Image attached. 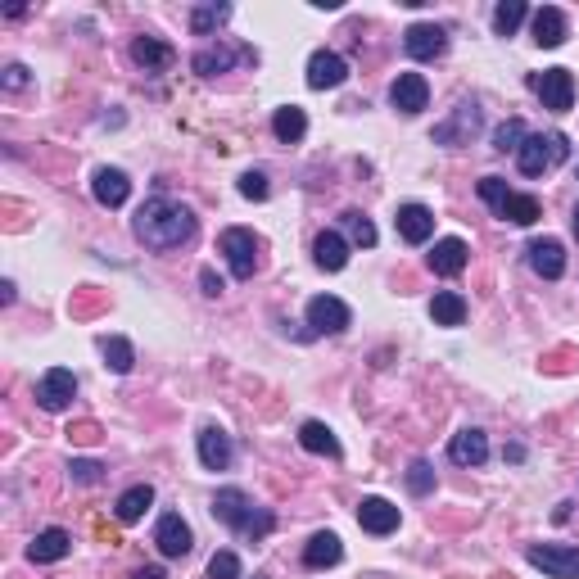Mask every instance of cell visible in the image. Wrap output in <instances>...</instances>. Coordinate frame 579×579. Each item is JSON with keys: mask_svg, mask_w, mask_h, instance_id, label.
Returning <instances> with one entry per match:
<instances>
[{"mask_svg": "<svg viewBox=\"0 0 579 579\" xmlns=\"http://www.w3.org/2000/svg\"><path fill=\"white\" fill-rule=\"evenodd\" d=\"M349 322H353V313L344 299H335V295L308 299V326H313V335H340Z\"/></svg>", "mask_w": 579, "mask_h": 579, "instance_id": "7", "label": "cell"}, {"mask_svg": "<svg viewBox=\"0 0 579 579\" xmlns=\"http://www.w3.org/2000/svg\"><path fill=\"white\" fill-rule=\"evenodd\" d=\"M525 14L530 10H525L521 0H503V5H494V32L498 37H512V32L525 23Z\"/></svg>", "mask_w": 579, "mask_h": 579, "instance_id": "34", "label": "cell"}, {"mask_svg": "<svg viewBox=\"0 0 579 579\" xmlns=\"http://www.w3.org/2000/svg\"><path fill=\"white\" fill-rule=\"evenodd\" d=\"M344 77H349V64L335 50H313V59H308V86L313 91H335V86H344Z\"/></svg>", "mask_w": 579, "mask_h": 579, "instance_id": "13", "label": "cell"}, {"mask_svg": "<svg viewBox=\"0 0 579 579\" xmlns=\"http://www.w3.org/2000/svg\"><path fill=\"white\" fill-rule=\"evenodd\" d=\"M132 579H168V575H163L159 566H141V570H132Z\"/></svg>", "mask_w": 579, "mask_h": 579, "instance_id": "44", "label": "cell"}, {"mask_svg": "<svg viewBox=\"0 0 579 579\" xmlns=\"http://www.w3.org/2000/svg\"><path fill=\"white\" fill-rule=\"evenodd\" d=\"M209 579H240V557H236V552H213Z\"/></svg>", "mask_w": 579, "mask_h": 579, "instance_id": "38", "label": "cell"}, {"mask_svg": "<svg viewBox=\"0 0 579 579\" xmlns=\"http://www.w3.org/2000/svg\"><path fill=\"white\" fill-rule=\"evenodd\" d=\"M132 59L145 68V73H163V68L172 64V46H163V41H154V37H136Z\"/></svg>", "mask_w": 579, "mask_h": 579, "instance_id": "27", "label": "cell"}, {"mask_svg": "<svg viewBox=\"0 0 579 579\" xmlns=\"http://www.w3.org/2000/svg\"><path fill=\"white\" fill-rule=\"evenodd\" d=\"M299 444L317 457H340V439H335V430L322 426V421H304V426H299Z\"/></svg>", "mask_w": 579, "mask_h": 579, "instance_id": "25", "label": "cell"}, {"mask_svg": "<svg viewBox=\"0 0 579 579\" xmlns=\"http://www.w3.org/2000/svg\"><path fill=\"white\" fill-rule=\"evenodd\" d=\"M534 41H539L543 50H557L561 41H566V14H561L557 5L534 10Z\"/></svg>", "mask_w": 579, "mask_h": 579, "instance_id": "24", "label": "cell"}, {"mask_svg": "<svg viewBox=\"0 0 579 579\" xmlns=\"http://www.w3.org/2000/svg\"><path fill=\"white\" fill-rule=\"evenodd\" d=\"M340 557H344V543H340V534H331V530L313 534V539H308V548H304V566H313V570L340 566Z\"/></svg>", "mask_w": 579, "mask_h": 579, "instance_id": "23", "label": "cell"}, {"mask_svg": "<svg viewBox=\"0 0 579 579\" xmlns=\"http://www.w3.org/2000/svg\"><path fill=\"white\" fill-rule=\"evenodd\" d=\"M498 218H503V222H516V227H534V222H539V200H534V195H516V190H512V195H507V200L503 204H498Z\"/></svg>", "mask_w": 579, "mask_h": 579, "instance_id": "26", "label": "cell"}, {"mask_svg": "<svg viewBox=\"0 0 579 579\" xmlns=\"http://www.w3.org/2000/svg\"><path fill=\"white\" fill-rule=\"evenodd\" d=\"M213 516H218L222 525H231L236 534H245V539H263L276 525L272 512H258V507L249 503L245 489H218V494H213Z\"/></svg>", "mask_w": 579, "mask_h": 579, "instance_id": "2", "label": "cell"}, {"mask_svg": "<svg viewBox=\"0 0 579 579\" xmlns=\"http://www.w3.org/2000/svg\"><path fill=\"white\" fill-rule=\"evenodd\" d=\"M150 503H154V489L150 485H132L123 498H118L114 512H118V521H123V525H136L145 512H150Z\"/></svg>", "mask_w": 579, "mask_h": 579, "instance_id": "30", "label": "cell"}, {"mask_svg": "<svg viewBox=\"0 0 579 579\" xmlns=\"http://www.w3.org/2000/svg\"><path fill=\"white\" fill-rule=\"evenodd\" d=\"M466 263H471V249H466V240H457V236L435 240V249H430V267H435L439 276L466 272Z\"/></svg>", "mask_w": 579, "mask_h": 579, "instance_id": "20", "label": "cell"}, {"mask_svg": "<svg viewBox=\"0 0 579 579\" xmlns=\"http://www.w3.org/2000/svg\"><path fill=\"white\" fill-rule=\"evenodd\" d=\"M231 457H236V448H231V435L218 426H204L200 430V462L209 466V471H227Z\"/></svg>", "mask_w": 579, "mask_h": 579, "instance_id": "18", "label": "cell"}, {"mask_svg": "<svg viewBox=\"0 0 579 579\" xmlns=\"http://www.w3.org/2000/svg\"><path fill=\"white\" fill-rule=\"evenodd\" d=\"M408 489L417 498H426L430 489H435V471H430V462H412L408 466Z\"/></svg>", "mask_w": 579, "mask_h": 579, "instance_id": "37", "label": "cell"}, {"mask_svg": "<svg viewBox=\"0 0 579 579\" xmlns=\"http://www.w3.org/2000/svg\"><path fill=\"white\" fill-rule=\"evenodd\" d=\"M399 521H403V516H399V507H394L390 498L371 494V498H362V503H358V525L367 534H376V539H380V534H394V530H399Z\"/></svg>", "mask_w": 579, "mask_h": 579, "instance_id": "12", "label": "cell"}, {"mask_svg": "<svg viewBox=\"0 0 579 579\" xmlns=\"http://www.w3.org/2000/svg\"><path fill=\"white\" fill-rule=\"evenodd\" d=\"M73 394H77V376L68 367H50L46 376L37 380V403L46 412H64L68 403H73Z\"/></svg>", "mask_w": 579, "mask_h": 579, "instance_id": "8", "label": "cell"}, {"mask_svg": "<svg viewBox=\"0 0 579 579\" xmlns=\"http://www.w3.org/2000/svg\"><path fill=\"white\" fill-rule=\"evenodd\" d=\"M100 349H105L109 371H118V376H127V371L136 367V349H132V340H123V335H105Z\"/></svg>", "mask_w": 579, "mask_h": 579, "instance_id": "32", "label": "cell"}, {"mask_svg": "<svg viewBox=\"0 0 579 579\" xmlns=\"http://www.w3.org/2000/svg\"><path fill=\"white\" fill-rule=\"evenodd\" d=\"M530 91L543 100V109L552 114H566L575 105V77L570 68H543V73H530Z\"/></svg>", "mask_w": 579, "mask_h": 579, "instance_id": "5", "label": "cell"}, {"mask_svg": "<svg viewBox=\"0 0 579 579\" xmlns=\"http://www.w3.org/2000/svg\"><path fill=\"white\" fill-rule=\"evenodd\" d=\"M575 236H579V204H575Z\"/></svg>", "mask_w": 579, "mask_h": 579, "instance_id": "45", "label": "cell"}, {"mask_svg": "<svg viewBox=\"0 0 579 579\" xmlns=\"http://www.w3.org/2000/svg\"><path fill=\"white\" fill-rule=\"evenodd\" d=\"M390 105L399 109V114H421V109L430 105V82L421 73H399L390 86Z\"/></svg>", "mask_w": 579, "mask_h": 579, "instance_id": "9", "label": "cell"}, {"mask_svg": "<svg viewBox=\"0 0 579 579\" xmlns=\"http://www.w3.org/2000/svg\"><path fill=\"white\" fill-rule=\"evenodd\" d=\"M240 195H245V200H267V177L263 172H245V177H240Z\"/></svg>", "mask_w": 579, "mask_h": 579, "instance_id": "40", "label": "cell"}, {"mask_svg": "<svg viewBox=\"0 0 579 579\" xmlns=\"http://www.w3.org/2000/svg\"><path fill=\"white\" fill-rule=\"evenodd\" d=\"M448 457H453L457 466H485V457H489V439H485V430H457L453 435V444H448Z\"/></svg>", "mask_w": 579, "mask_h": 579, "instance_id": "19", "label": "cell"}, {"mask_svg": "<svg viewBox=\"0 0 579 579\" xmlns=\"http://www.w3.org/2000/svg\"><path fill=\"white\" fill-rule=\"evenodd\" d=\"M507 195H512V186H507L503 177H485V181H480V200H485L489 209H498Z\"/></svg>", "mask_w": 579, "mask_h": 579, "instance_id": "39", "label": "cell"}, {"mask_svg": "<svg viewBox=\"0 0 579 579\" xmlns=\"http://www.w3.org/2000/svg\"><path fill=\"white\" fill-rule=\"evenodd\" d=\"M5 86H10V91H23V86H28V68L10 64V68H5Z\"/></svg>", "mask_w": 579, "mask_h": 579, "instance_id": "43", "label": "cell"}, {"mask_svg": "<svg viewBox=\"0 0 579 579\" xmlns=\"http://www.w3.org/2000/svg\"><path fill=\"white\" fill-rule=\"evenodd\" d=\"M68 548H73V534L55 525V530H41L37 539L28 543V561H41V566H46V561H64Z\"/></svg>", "mask_w": 579, "mask_h": 579, "instance_id": "22", "label": "cell"}, {"mask_svg": "<svg viewBox=\"0 0 579 579\" xmlns=\"http://www.w3.org/2000/svg\"><path fill=\"white\" fill-rule=\"evenodd\" d=\"M344 231H349V240H353V245H362V249L376 245V227H371L362 213H344Z\"/></svg>", "mask_w": 579, "mask_h": 579, "instance_id": "36", "label": "cell"}, {"mask_svg": "<svg viewBox=\"0 0 579 579\" xmlns=\"http://www.w3.org/2000/svg\"><path fill=\"white\" fill-rule=\"evenodd\" d=\"M68 471H73L77 485H95L100 480V462H86V457H77V462H68Z\"/></svg>", "mask_w": 579, "mask_h": 579, "instance_id": "41", "label": "cell"}, {"mask_svg": "<svg viewBox=\"0 0 579 579\" xmlns=\"http://www.w3.org/2000/svg\"><path fill=\"white\" fill-rule=\"evenodd\" d=\"M227 19H231V5H195V10H190V32H195V37H209V32H218Z\"/></svg>", "mask_w": 579, "mask_h": 579, "instance_id": "33", "label": "cell"}, {"mask_svg": "<svg viewBox=\"0 0 579 579\" xmlns=\"http://www.w3.org/2000/svg\"><path fill=\"white\" fill-rule=\"evenodd\" d=\"M313 263L322 267V272H344V263H349V240H344L340 231H322V236L313 240Z\"/></svg>", "mask_w": 579, "mask_h": 579, "instance_id": "21", "label": "cell"}, {"mask_svg": "<svg viewBox=\"0 0 579 579\" xmlns=\"http://www.w3.org/2000/svg\"><path fill=\"white\" fill-rule=\"evenodd\" d=\"M570 154V141L561 132H534L525 136V145L516 150V163H521L525 177H543V172H552L557 163H566Z\"/></svg>", "mask_w": 579, "mask_h": 579, "instance_id": "3", "label": "cell"}, {"mask_svg": "<svg viewBox=\"0 0 579 579\" xmlns=\"http://www.w3.org/2000/svg\"><path fill=\"white\" fill-rule=\"evenodd\" d=\"M132 231H136V240H141L145 249L168 254V249H181L190 236H195V213H190L186 204L168 200V195H154V200L141 204Z\"/></svg>", "mask_w": 579, "mask_h": 579, "instance_id": "1", "label": "cell"}, {"mask_svg": "<svg viewBox=\"0 0 579 579\" xmlns=\"http://www.w3.org/2000/svg\"><path fill=\"white\" fill-rule=\"evenodd\" d=\"M403 50H408L412 59H439L448 50V32L439 28V23H412V28L403 32Z\"/></svg>", "mask_w": 579, "mask_h": 579, "instance_id": "11", "label": "cell"}, {"mask_svg": "<svg viewBox=\"0 0 579 579\" xmlns=\"http://www.w3.org/2000/svg\"><path fill=\"white\" fill-rule=\"evenodd\" d=\"M525 561L548 579H579V548H570V543H530Z\"/></svg>", "mask_w": 579, "mask_h": 579, "instance_id": "4", "label": "cell"}, {"mask_svg": "<svg viewBox=\"0 0 579 579\" xmlns=\"http://www.w3.org/2000/svg\"><path fill=\"white\" fill-rule=\"evenodd\" d=\"M200 285H204V295H209V299H218L222 290H227V285H222V276L213 272V267H204V272H200Z\"/></svg>", "mask_w": 579, "mask_h": 579, "instance_id": "42", "label": "cell"}, {"mask_svg": "<svg viewBox=\"0 0 579 579\" xmlns=\"http://www.w3.org/2000/svg\"><path fill=\"white\" fill-rule=\"evenodd\" d=\"M236 50H227V46H204V50H195V59H190V68L200 77H218V73H227L231 64H236Z\"/></svg>", "mask_w": 579, "mask_h": 579, "instance_id": "29", "label": "cell"}, {"mask_svg": "<svg viewBox=\"0 0 579 579\" xmlns=\"http://www.w3.org/2000/svg\"><path fill=\"white\" fill-rule=\"evenodd\" d=\"M91 195L105 209H123L127 195H132V181H127L123 168H95V181H91Z\"/></svg>", "mask_w": 579, "mask_h": 579, "instance_id": "14", "label": "cell"}, {"mask_svg": "<svg viewBox=\"0 0 579 579\" xmlns=\"http://www.w3.org/2000/svg\"><path fill=\"white\" fill-rule=\"evenodd\" d=\"M525 258H530V267L543 276V281H557L561 272H566V249H561V240H530V249H525Z\"/></svg>", "mask_w": 579, "mask_h": 579, "instance_id": "16", "label": "cell"}, {"mask_svg": "<svg viewBox=\"0 0 579 579\" xmlns=\"http://www.w3.org/2000/svg\"><path fill=\"white\" fill-rule=\"evenodd\" d=\"M154 543H159L163 557H186V552L195 548V534H190V525L181 521V512H168V516H159V525H154Z\"/></svg>", "mask_w": 579, "mask_h": 579, "instance_id": "10", "label": "cell"}, {"mask_svg": "<svg viewBox=\"0 0 579 579\" xmlns=\"http://www.w3.org/2000/svg\"><path fill=\"white\" fill-rule=\"evenodd\" d=\"M430 317H435V326H462L466 322V299L457 295V290H439V295L430 299Z\"/></svg>", "mask_w": 579, "mask_h": 579, "instance_id": "28", "label": "cell"}, {"mask_svg": "<svg viewBox=\"0 0 579 579\" xmlns=\"http://www.w3.org/2000/svg\"><path fill=\"white\" fill-rule=\"evenodd\" d=\"M521 145H525V123L521 118H507V123L494 132V150L507 154V150H521Z\"/></svg>", "mask_w": 579, "mask_h": 579, "instance_id": "35", "label": "cell"}, {"mask_svg": "<svg viewBox=\"0 0 579 579\" xmlns=\"http://www.w3.org/2000/svg\"><path fill=\"white\" fill-rule=\"evenodd\" d=\"M475 127H480V109H475L471 100H462V105L453 109V118H448V123H439V127H435V141H439V145H457V141H471V136H475Z\"/></svg>", "mask_w": 579, "mask_h": 579, "instance_id": "17", "label": "cell"}, {"mask_svg": "<svg viewBox=\"0 0 579 579\" xmlns=\"http://www.w3.org/2000/svg\"><path fill=\"white\" fill-rule=\"evenodd\" d=\"M272 132H276V141H285V145L304 141V132H308V118H304V109H295V105L276 109V118H272Z\"/></svg>", "mask_w": 579, "mask_h": 579, "instance_id": "31", "label": "cell"}, {"mask_svg": "<svg viewBox=\"0 0 579 579\" xmlns=\"http://www.w3.org/2000/svg\"><path fill=\"white\" fill-rule=\"evenodd\" d=\"M218 249L227 254L231 263V276H240V281H249V276L258 272V236L245 227H227L218 236Z\"/></svg>", "mask_w": 579, "mask_h": 579, "instance_id": "6", "label": "cell"}, {"mask_svg": "<svg viewBox=\"0 0 579 579\" xmlns=\"http://www.w3.org/2000/svg\"><path fill=\"white\" fill-rule=\"evenodd\" d=\"M394 227H399V236L408 240V245H426V240L435 236V213H430L426 204H403Z\"/></svg>", "mask_w": 579, "mask_h": 579, "instance_id": "15", "label": "cell"}]
</instances>
